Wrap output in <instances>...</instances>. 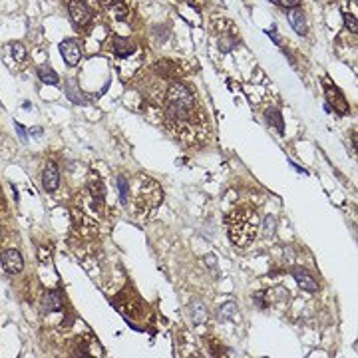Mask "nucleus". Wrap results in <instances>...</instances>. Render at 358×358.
Returning a JSON list of instances; mask_svg holds the SVG:
<instances>
[{
  "mask_svg": "<svg viewBox=\"0 0 358 358\" xmlns=\"http://www.w3.org/2000/svg\"><path fill=\"white\" fill-rule=\"evenodd\" d=\"M257 227H259L257 211H253L249 207H237L235 211L227 215L229 237H231V243L237 247L251 245V241L257 235Z\"/></svg>",
  "mask_w": 358,
  "mask_h": 358,
  "instance_id": "obj_1",
  "label": "nucleus"
},
{
  "mask_svg": "<svg viewBox=\"0 0 358 358\" xmlns=\"http://www.w3.org/2000/svg\"><path fill=\"white\" fill-rule=\"evenodd\" d=\"M167 117L175 124H187L193 117V94L185 84H173L167 92Z\"/></svg>",
  "mask_w": 358,
  "mask_h": 358,
  "instance_id": "obj_2",
  "label": "nucleus"
},
{
  "mask_svg": "<svg viewBox=\"0 0 358 358\" xmlns=\"http://www.w3.org/2000/svg\"><path fill=\"white\" fill-rule=\"evenodd\" d=\"M161 197H163L161 187L156 181H152V179H145L139 193H137V199H135L137 211L139 213L143 211V215H145L147 211H152V209H156L161 203Z\"/></svg>",
  "mask_w": 358,
  "mask_h": 358,
  "instance_id": "obj_3",
  "label": "nucleus"
},
{
  "mask_svg": "<svg viewBox=\"0 0 358 358\" xmlns=\"http://www.w3.org/2000/svg\"><path fill=\"white\" fill-rule=\"evenodd\" d=\"M68 12H70V18L76 26H86V24L92 22V10L88 8V4L84 0H70Z\"/></svg>",
  "mask_w": 358,
  "mask_h": 358,
  "instance_id": "obj_4",
  "label": "nucleus"
},
{
  "mask_svg": "<svg viewBox=\"0 0 358 358\" xmlns=\"http://www.w3.org/2000/svg\"><path fill=\"white\" fill-rule=\"evenodd\" d=\"M60 54H62L64 62H66L68 66H76V64L80 62V58H82L80 42H78V40H74V38L64 40L62 44H60Z\"/></svg>",
  "mask_w": 358,
  "mask_h": 358,
  "instance_id": "obj_5",
  "label": "nucleus"
},
{
  "mask_svg": "<svg viewBox=\"0 0 358 358\" xmlns=\"http://www.w3.org/2000/svg\"><path fill=\"white\" fill-rule=\"evenodd\" d=\"M0 261H2V267L4 271L10 273V275H18L22 268H24V259L22 255L16 251V249H8L2 253V257H0Z\"/></svg>",
  "mask_w": 358,
  "mask_h": 358,
  "instance_id": "obj_6",
  "label": "nucleus"
},
{
  "mask_svg": "<svg viewBox=\"0 0 358 358\" xmlns=\"http://www.w3.org/2000/svg\"><path fill=\"white\" fill-rule=\"evenodd\" d=\"M324 94H326V100L335 106V112H338V113H342V115L348 113V104H346V100L342 98V94H340L338 88H335V86H331L328 82H324Z\"/></svg>",
  "mask_w": 358,
  "mask_h": 358,
  "instance_id": "obj_7",
  "label": "nucleus"
},
{
  "mask_svg": "<svg viewBox=\"0 0 358 358\" xmlns=\"http://www.w3.org/2000/svg\"><path fill=\"white\" fill-rule=\"evenodd\" d=\"M42 185L46 191H56L60 187V171L56 167V163H48L44 173H42Z\"/></svg>",
  "mask_w": 358,
  "mask_h": 358,
  "instance_id": "obj_8",
  "label": "nucleus"
},
{
  "mask_svg": "<svg viewBox=\"0 0 358 358\" xmlns=\"http://www.w3.org/2000/svg\"><path fill=\"white\" fill-rule=\"evenodd\" d=\"M292 277H294V281L298 283V287L301 289H305V291H309V292H314V291H318V283L305 271V268H292Z\"/></svg>",
  "mask_w": 358,
  "mask_h": 358,
  "instance_id": "obj_9",
  "label": "nucleus"
},
{
  "mask_svg": "<svg viewBox=\"0 0 358 358\" xmlns=\"http://www.w3.org/2000/svg\"><path fill=\"white\" fill-rule=\"evenodd\" d=\"M44 311L48 313H56V311H62L64 307V301H62V294H60V291H48L44 294Z\"/></svg>",
  "mask_w": 358,
  "mask_h": 358,
  "instance_id": "obj_10",
  "label": "nucleus"
},
{
  "mask_svg": "<svg viewBox=\"0 0 358 358\" xmlns=\"http://www.w3.org/2000/svg\"><path fill=\"white\" fill-rule=\"evenodd\" d=\"M289 22H291V26L296 30V34H301V36L307 34V20H305V14H303L301 10L291 8V12H289Z\"/></svg>",
  "mask_w": 358,
  "mask_h": 358,
  "instance_id": "obj_11",
  "label": "nucleus"
},
{
  "mask_svg": "<svg viewBox=\"0 0 358 358\" xmlns=\"http://www.w3.org/2000/svg\"><path fill=\"white\" fill-rule=\"evenodd\" d=\"M112 46H113V54L119 56V58H126V56H130L134 52V44L128 38H122V36H115Z\"/></svg>",
  "mask_w": 358,
  "mask_h": 358,
  "instance_id": "obj_12",
  "label": "nucleus"
},
{
  "mask_svg": "<svg viewBox=\"0 0 358 358\" xmlns=\"http://www.w3.org/2000/svg\"><path fill=\"white\" fill-rule=\"evenodd\" d=\"M38 78H40L44 84H50V86H56L58 80H60L58 74H56L50 66H40V68H38Z\"/></svg>",
  "mask_w": 358,
  "mask_h": 358,
  "instance_id": "obj_13",
  "label": "nucleus"
},
{
  "mask_svg": "<svg viewBox=\"0 0 358 358\" xmlns=\"http://www.w3.org/2000/svg\"><path fill=\"white\" fill-rule=\"evenodd\" d=\"M267 119H268V124L277 128V132H279L281 135L285 134V124H283V117H281V112H279V110H275V108L268 110V112H267Z\"/></svg>",
  "mask_w": 358,
  "mask_h": 358,
  "instance_id": "obj_14",
  "label": "nucleus"
},
{
  "mask_svg": "<svg viewBox=\"0 0 358 358\" xmlns=\"http://www.w3.org/2000/svg\"><path fill=\"white\" fill-rule=\"evenodd\" d=\"M191 318H193L197 324H201V322L207 320V309L203 307V303H193V305H191Z\"/></svg>",
  "mask_w": 358,
  "mask_h": 358,
  "instance_id": "obj_15",
  "label": "nucleus"
},
{
  "mask_svg": "<svg viewBox=\"0 0 358 358\" xmlns=\"http://www.w3.org/2000/svg\"><path fill=\"white\" fill-rule=\"evenodd\" d=\"M235 316H237V307H235L233 301L225 303V305L219 309V318H221V320H231V318H235Z\"/></svg>",
  "mask_w": 358,
  "mask_h": 358,
  "instance_id": "obj_16",
  "label": "nucleus"
},
{
  "mask_svg": "<svg viewBox=\"0 0 358 358\" xmlns=\"http://www.w3.org/2000/svg\"><path fill=\"white\" fill-rule=\"evenodd\" d=\"M275 229H277V221H275V217H265V221H263V235L267 237V239H271L273 235H275Z\"/></svg>",
  "mask_w": 358,
  "mask_h": 358,
  "instance_id": "obj_17",
  "label": "nucleus"
},
{
  "mask_svg": "<svg viewBox=\"0 0 358 358\" xmlns=\"http://www.w3.org/2000/svg\"><path fill=\"white\" fill-rule=\"evenodd\" d=\"M117 187H119V199H122V203L126 205L128 203V179L124 175L117 177Z\"/></svg>",
  "mask_w": 358,
  "mask_h": 358,
  "instance_id": "obj_18",
  "label": "nucleus"
},
{
  "mask_svg": "<svg viewBox=\"0 0 358 358\" xmlns=\"http://www.w3.org/2000/svg\"><path fill=\"white\" fill-rule=\"evenodd\" d=\"M90 189H92V195H94V199H98V203L104 201V185L100 183V179H96V183L94 181L90 183Z\"/></svg>",
  "mask_w": 358,
  "mask_h": 358,
  "instance_id": "obj_19",
  "label": "nucleus"
},
{
  "mask_svg": "<svg viewBox=\"0 0 358 358\" xmlns=\"http://www.w3.org/2000/svg\"><path fill=\"white\" fill-rule=\"evenodd\" d=\"M10 48H12V56H14L16 62H22V60L26 58V48H24V44L16 42V44H12Z\"/></svg>",
  "mask_w": 358,
  "mask_h": 358,
  "instance_id": "obj_20",
  "label": "nucleus"
},
{
  "mask_svg": "<svg viewBox=\"0 0 358 358\" xmlns=\"http://www.w3.org/2000/svg\"><path fill=\"white\" fill-rule=\"evenodd\" d=\"M344 24H346V28L350 30L352 34H356V30H358V24H356V18H354L352 14H344Z\"/></svg>",
  "mask_w": 358,
  "mask_h": 358,
  "instance_id": "obj_21",
  "label": "nucleus"
},
{
  "mask_svg": "<svg viewBox=\"0 0 358 358\" xmlns=\"http://www.w3.org/2000/svg\"><path fill=\"white\" fill-rule=\"evenodd\" d=\"M113 12H115L117 20H124V18L128 16V8H126L122 2H115V4H113Z\"/></svg>",
  "mask_w": 358,
  "mask_h": 358,
  "instance_id": "obj_22",
  "label": "nucleus"
},
{
  "mask_svg": "<svg viewBox=\"0 0 358 358\" xmlns=\"http://www.w3.org/2000/svg\"><path fill=\"white\" fill-rule=\"evenodd\" d=\"M233 46H237V40L235 38H221V50H231Z\"/></svg>",
  "mask_w": 358,
  "mask_h": 358,
  "instance_id": "obj_23",
  "label": "nucleus"
},
{
  "mask_svg": "<svg viewBox=\"0 0 358 358\" xmlns=\"http://www.w3.org/2000/svg\"><path fill=\"white\" fill-rule=\"evenodd\" d=\"M277 2L285 8H296L298 4H301V0H277Z\"/></svg>",
  "mask_w": 358,
  "mask_h": 358,
  "instance_id": "obj_24",
  "label": "nucleus"
},
{
  "mask_svg": "<svg viewBox=\"0 0 358 358\" xmlns=\"http://www.w3.org/2000/svg\"><path fill=\"white\" fill-rule=\"evenodd\" d=\"M16 132H18V135H20V139L22 141H26V132H24V128L20 126V124H16Z\"/></svg>",
  "mask_w": 358,
  "mask_h": 358,
  "instance_id": "obj_25",
  "label": "nucleus"
},
{
  "mask_svg": "<svg viewBox=\"0 0 358 358\" xmlns=\"http://www.w3.org/2000/svg\"><path fill=\"white\" fill-rule=\"evenodd\" d=\"M205 261H207L209 265H211V267H215V257H213V255H209V257H207Z\"/></svg>",
  "mask_w": 358,
  "mask_h": 358,
  "instance_id": "obj_26",
  "label": "nucleus"
},
{
  "mask_svg": "<svg viewBox=\"0 0 358 358\" xmlns=\"http://www.w3.org/2000/svg\"><path fill=\"white\" fill-rule=\"evenodd\" d=\"M100 2H102V4H106V6H112V4H113V0H100Z\"/></svg>",
  "mask_w": 358,
  "mask_h": 358,
  "instance_id": "obj_27",
  "label": "nucleus"
},
{
  "mask_svg": "<svg viewBox=\"0 0 358 358\" xmlns=\"http://www.w3.org/2000/svg\"><path fill=\"white\" fill-rule=\"evenodd\" d=\"M273 2H277V0H273Z\"/></svg>",
  "mask_w": 358,
  "mask_h": 358,
  "instance_id": "obj_28",
  "label": "nucleus"
},
{
  "mask_svg": "<svg viewBox=\"0 0 358 358\" xmlns=\"http://www.w3.org/2000/svg\"><path fill=\"white\" fill-rule=\"evenodd\" d=\"M0 233H2V229H0Z\"/></svg>",
  "mask_w": 358,
  "mask_h": 358,
  "instance_id": "obj_29",
  "label": "nucleus"
}]
</instances>
